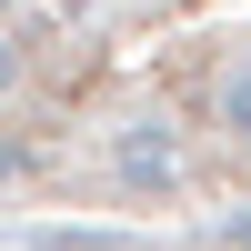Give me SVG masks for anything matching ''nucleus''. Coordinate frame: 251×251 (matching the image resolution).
<instances>
[{"label": "nucleus", "instance_id": "nucleus-1", "mask_svg": "<svg viewBox=\"0 0 251 251\" xmlns=\"http://www.w3.org/2000/svg\"><path fill=\"white\" fill-rule=\"evenodd\" d=\"M221 121H231V131L251 141V60H241V71H231V80H221Z\"/></svg>", "mask_w": 251, "mask_h": 251}, {"label": "nucleus", "instance_id": "nucleus-2", "mask_svg": "<svg viewBox=\"0 0 251 251\" xmlns=\"http://www.w3.org/2000/svg\"><path fill=\"white\" fill-rule=\"evenodd\" d=\"M0 91H10V40H0Z\"/></svg>", "mask_w": 251, "mask_h": 251}]
</instances>
